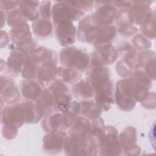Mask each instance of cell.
Instances as JSON below:
<instances>
[{
    "mask_svg": "<svg viewBox=\"0 0 156 156\" xmlns=\"http://www.w3.org/2000/svg\"><path fill=\"white\" fill-rule=\"evenodd\" d=\"M57 76L64 83L68 84L76 83L80 77V74L76 69L67 67L58 68Z\"/></svg>",
    "mask_w": 156,
    "mask_h": 156,
    "instance_id": "cell-30",
    "label": "cell"
},
{
    "mask_svg": "<svg viewBox=\"0 0 156 156\" xmlns=\"http://www.w3.org/2000/svg\"><path fill=\"white\" fill-rule=\"evenodd\" d=\"M64 151L69 155H96L98 149L94 140L90 136L69 135L67 136Z\"/></svg>",
    "mask_w": 156,
    "mask_h": 156,
    "instance_id": "cell-2",
    "label": "cell"
},
{
    "mask_svg": "<svg viewBox=\"0 0 156 156\" xmlns=\"http://www.w3.org/2000/svg\"><path fill=\"white\" fill-rule=\"evenodd\" d=\"M116 69L118 72V74L124 78H126L132 75L133 71L132 69L124 61V60H119L116 65Z\"/></svg>",
    "mask_w": 156,
    "mask_h": 156,
    "instance_id": "cell-35",
    "label": "cell"
},
{
    "mask_svg": "<svg viewBox=\"0 0 156 156\" xmlns=\"http://www.w3.org/2000/svg\"><path fill=\"white\" fill-rule=\"evenodd\" d=\"M40 65L36 62L27 57L23 69L21 71L22 77L27 80H32L37 77V71Z\"/></svg>",
    "mask_w": 156,
    "mask_h": 156,
    "instance_id": "cell-31",
    "label": "cell"
},
{
    "mask_svg": "<svg viewBox=\"0 0 156 156\" xmlns=\"http://www.w3.org/2000/svg\"><path fill=\"white\" fill-rule=\"evenodd\" d=\"M69 3L73 5L74 7L82 10H89L91 8L93 4V1H69Z\"/></svg>",
    "mask_w": 156,
    "mask_h": 156,
    "instance_id": "cell-38",
    "label": "cell"
},
{
    "mask_svg": "<svg viewBox=\"0 0 156 156\" xmlns=\"http://www.w3.org/2000/svg\"><path fill=\"white\" fill-rule=\"evenodd\" d=\"M143 34L151 38H155V13H151L148 18L141 25Z\"/></svg>",
    "mask_w": 156,
    "mask_h": 156,
    "instance_id": "cell-32",
    "label": "cell"
},
{
    "mask_svg": "<svg viewBox=\"0 0 156 156\" xmlns=\"http://www.w3.org/2000/svg\"><path fill=\"white\" fill-rule=\"evenodd\" d=\"M113 85L95 93V102L104 111H107L111 107L113 102Z\"/></svg>",
    "mask_w": 156,
    "mask_h": 156,
    "instance_id": "cell-22",
    "label": "cell"
},
{
    "mask_svg": "<svg viewBox=\"0 0 156 156\" xmlns=\"http://www.w3.org/2000/svg\"><path fill=\"white\" fill-rule=\"evenodd\" d=\"M66 133L63 131L49 132L43 139V149L47 154H57L64 149Z\"/></svg>",
    "mask_w": 156,
    "mask_h": 156,
    "instance_id": "cell-10",
    "label": "cell"
},
{
    "mask_svg": "<svg viewBox=\"0 0 156 156\" xmlns=\"http://www.w3.org/2000/svg\"><path fill=\"white\" fill-rule=\"evenodd\" d=\"M91 129V122L89 119L83 116L76 117L69 130V135L88 136Z\"/></svg>",
    "mask_w": 156,
    "mask_h": 156,
    "instance_id": "cell-24",
    "label": "cell"
},
{
    "mask_svg": "<svg viewBox=\"0 0 156 156\" xmlns=\"http://www.w3.org/2000/svg\"><path fill=\"white\" fill-rule=\"evenodd\" d=\"M39 6L38 1H20L18 2L19 10L26 20L36 21L39 17V11L37 8Z\"/></svg>",
    "mask_w": 156,
    "mask_h": 156,
    "instance_id": "cell-23",
    "label": "cell"
},
{
    "mask_svg": "<svg viewBox=\"0 0 156 156\" xmlns=\"http://www.w3.org/2000/svg\"><path fill=\"white\" fill-rule=\"evenodd\" d=\"M36 104L42 109L44 116L55 111L53 97L48 88L42 91L40 96L36 100Z\"/></svg>",
    "mask_w": 156,
    "mask_h": 156,
    "instance_id": "cell-27",
    "label": "cell"
},
{
    "mask_svg": "<svg viewBox=\"0 0 156 156\" xmlns=\"http://www.w3.org/2000/svg\"><path fill=\"white\" fill-rule=\"evenodd\" d=\"M18 128L15 126L3 124L2 128V133L4 138L7 140H12L15 138L18 134Z\"/></svg>",
    "mask_w": 156,
    "mask_h": 156,
    "instance_id": "cell-36",
    "label": "cell"
},
{
    "mask_svg": "<svg viewBox=\"0 0 156 156\" xmlns=\"http://www.w3.org/2000/svg\"><path fill=\"white\" fill-rule=\"evenodd\" d=\"M7 22L9 26L13 27L26 22V19L19 9H14L9 13Z\"/></svg>",
    "mask_w": 156,
    "mask_h": 156,
    "instance_id": "cell-33",
    "label": "cell"
},
{
    "mask_svg": "<svg viewBox=\"0 0 156 156\" xmlns=\"http://www.w3.org/2000/svg\"><path fill=\"white\" fill-rule=\"evenodd\" d=\"M98 27L93 23L91 15L82 19L78 26L77 38L79 40L89 43H94Z\"/></svg>",
    "mask_w": 156,
    "mask_h": 156,
    "instance_id": "cell-17",
    "label": "cell"
},
{
    "mask_svg": "<svg viewBox=\"0 0 156 156\" xmlns=\"http://www.w3.org/2000/svg\"><path fill=\"white\" fill-rule=\"evenodd\" d=\"M74 96L78 99L88 100L94 96V91L87 80H80L72 87Z\"/></svg>",
    "mask_w": 156,
    "mask_h": 156,
    "instance_id": "cell-26",
    "label": "cell"
},
{
    "mask_svg": "<svg viewBox=\"0 0 156 156\" xmlns=\"http://www.w3.org/2000/svg\"><path fill=\"white\" fill-rule=\"evenodd\" d=\"M20 87L23 96L30 101H36L42 92L40 83L32 80H21Z\"/></svg>",
    "mask_w": 156,
    "mask_h": 156,
    "instance_id": "cell-19",
    "label": "cell"
},
{
    "mask_svg": "<svg viewBox=\"0 0 156 156\" xmlns=\"http://www.w3.org/2000/svg\"><path fill=\"white\" fill-rule=\"evenodd\" d=\"M118 32L122 34V35H131L137 32L138 29L134 26H133L132 24H127L122 27H118Z\"/></svg>",
    "mask_w": 156,
    "mask_h": 156,
    "instance_id": "cell-39",
    "label": "cell"
},
{
    "mask_svg": "<svg viewBox=\"0 0 156 156\" xmlns=\"http://www.w3.org/2000/svg\"><path fill=\"white\" fill-rule=\"evenodd\" d=\"M51 1H44L41 2L40 6L39 13L42 18L49 20L51 17Z\"/></svg>",
    "mask_w": 156,
    "mask_h": 156,
    "instance_id": "cell-37",
    "label": "cell"
},
{
    "mask_svg": "<svg viewBox=\"0 0 156 156\" xmlns=\"http://www.w3.org/2000/svg\"><path fill=\"white\" fill-rule=\"evenodd\" d=\"M87 76L86 80L89 83L94 93L113 83V82L110 79V70L105 66H91Z\"/></svg>",
    "mask_w": 156,
    "mask_h": 156,
    "instance_id": "cell-8",
    "label": "cell"
},
{
    "mask_svg": "<svg viewBox=\"0 0 156 156\" xmlns=\"http://www.w3.org/2000/svg\"><path fill=\"white\" fill-rule=\"evenodd\" d=\"M80 113L92 120L100 117L101 108L93 100H83L80 103Z\"/></svg>",
    "mask_w": 156,
    "mask_h": 156,
    "instance_id": "cell-28",
    "label": "cell"
},
{
    "mask_svg": "<svg viewBox=\"0 0 156 156\" xmlns=\"http://www.w3.org/2000/svg\"><path fill=\"white\" fill-rule=\"evenodd\" d=\"M94 140L100 155H118L122 149L118 137V131L113 126L92 129L90 133Z\"/></svg>",
    "mask_w": 156,
    "mask_h": 156,
    "instance_id": "cell-1",
    "label": "cell"
},
{
    "mask_svg": "<svg viewBox=\"0 0 156 156\" xmlns=\"http://www.w3.org/2000/svg\"><path fill=\"white\" fill-rule=\"evenodd\" d=\"M76 116L69 110L54 111L44 116L42 122L43 129L47 132L63 131L71 127Z\"/></svg>",
    "mask_w": 156,
    "mask_h": 156,
    "instance_id": "cell-3",
    "label": "cell"
},
{
    "mask_svg": "<svg viewBox=\"0 0 156 156\" xmlns=\"http://www.w3.org/2000/svg\"><path fill=\"white\" fill-rule=\"evenodd\" d=\"M55 26L56 37L62 46H67L74 43L76 27L72 21H61L56 24Z\"/></svg>",
    "mask_w": 156,
    "mask_h": 156,
    "instance_id": "cell-13",
    "label": "cell"
},
{
    "mask_svg": "<svg viewBox=\"0 0 156 156\" xmlns=\"http://www.w3.org/2000/svg\"><path fill=\"white\" fill-rule=\"evenodd\" d=\"M52 93L55 111L66 112L71 102L69 90L61 79L55 78L49 85V88Z\"/></svg>",
    "mask_w": 156,
    "mask_h": 156,
    "instance_id": "cell-6",
    "label": "cell"
},
{
    "mask_svg": "<svg viewBox=\"0 0 156 156\" xmlns=\"http://www.w3.org/2000/svg\"><path fill=\"white\" fill-rule=\"evenodd\" d=\"M96 49L91 55V66H104L110 65L117 58L118 52L111 44L97 47Z\"/></svg>",
    "mask_w": 156,
    "mask_h": 156,
    "instance_id": "cell-9",
    "label": "cell"
},
{
    "mask_svg": "<svg viewBox=\"0 0 156 156\" xmlns=\"http://www.w3.org/2000/svg\"><path fill=\"white\" fill-rule=\"evenodd\" d=\"M32 27L34 33L40 38H46L52 36L53 26L48 19H38L33 23Z\"/></svg>",
    "mask_w": 156,
    "mask_h": 156,
    "instance_id": "cell-25",
    "label": "cell"
},
{
    "mask_svg": "<svg viewBox=\"0 0 156 156\" xmlns=\"http://www.w3.org/2000/svg\"><path fill=\"white\" fill-rule=\"evenodd\" d=\"M15 106L21 113L26 123H37L44 116L42 109L32 102H22Z\"/></svg>",
    "mask_w": 156,
    "mask_h": 156,
    "instance_id": "cell-16",
    "label": "cell"
},
{
    "mask_svg": "<svg viewBox=\"0 0 156 156\" xmlns=\"http://www.w3.org/2000/svg\"><path fill=\"white\" fill-rule=\"evenodd\" d=\"M132 42L134 47L138 50L147 49L151 46V42L141 35H137L134 37Z\"/></svg>",
    "mask_w": 156,
    "mask_h": 156,
    "instance_id": "cell-34",
    "label": "cell"
},
{
    "mask_svg": "<svg viewBox=\"0 0 156 156\" xmlns=\"http://www.w3.org/2000/svg\"><path fill=\"white\" fill-rule=\"evenodd\" d=\"M1 121L2 124L20 127L24 123V118L15 105L5 107L1 112Z\"/></svg>",
    "mask_w": 156,
    "mask_h": 156,
    "instance_id": "cell-18",
    "label": "cell"
},
{
    "mask_svg": "<svg viewBox=\"0 0 156 156\" xmlns=\"http://www.w3.org/2000/svg\"><path fill=\"white\" fill-rule=\"evenodd\" d=\"M116 32V29L113 25L98 27L96 39L93 44L97 48L105 44H111V41L115 37Z\"/></svg>",
    "mask_w": 156,
    "mask_h": 156,
    "instance_id": "cell-21",
    "label": "cell"
},
{
    "mask_svg": "<svg viewBox=\"0 0 156 156\" xmlns=\"http://www.w3.org/2000/svg\"><path fill=\"white\" fill-rule=\"evenodd\" d=\"M117 11L115 6L110 2H105L99 6L91 15L93 23L98 27L110 26L115 18Z\"/></svg>",
    "mask_w": 156,
    "mask_h": 156,
    "instance_id": "cell-11",
    "label": "cell"
},
{
    "mask_svg": "<svg viewBox=\"0 0 156 156\" xmlns=\"http://www.w3.org/2000/svg\"><path fill=\"white\" fill-rule=\"evenodd\" d=\"M55 24L64 21H77L85 16V13L71 5L69 1L55 4L51 10Z\"/></svg>",
    "mask_w": 156,
    "mask_h": 156,
    "instance_id": "cell-7",
    "label": "cell"
},
{
    "mask_svg": "<svg viewBox=\"0 0 156 156\" xmlns=\"http://www.w3.org/2000/svg\"><path fill=\"white\" fill-rule=\"evenodd\" d=\"M57 63L56 60H49L41 64L38 67L37 78L41 87L48 86L56 78L58 68Z\"/></svg>",
    "mask_w": 156,
    "mask_h": 156,
    "instance_id": "cell-15",
    "label": "cell"
},
{
    "mask_svg": "<svg viewBox=\"0 0 156 156\" xmlns=\"http://www.w3.org/2000/svg\"><path fill=\"white\" fill-rule=\"evenodd\" d=\"M133 82L132 77L119 80L116 83L115 99L119 108L124 111H130L135 105L133 97Z\"/></svg>",
    "mask_w": 156,
    "mask_h": 156,
    "instance_id": "cell-5",
    "label": "cell"
},
{
    "mask_svg": "<svg viewBox=\"0 0 156 156\" xmlns=\"http://www.w3.org/2000/svg\"><path fill=\"white\" fill-rule=\"evenodd\" d=\"M150 1H132L129 9L130 23L133 24L141 25L152 13L149 7Z\"/></svg>",
    "mask_w": 156,
    "mask_h": 156,
    "instance_id": "cell-14",
    "label": "cell"
},
{
    "mask_svg": "<svg viewBox=\"0 0 156 156\" xmlns=\"http://www.w3.org/2000/svg\"><path fill=\"white\" fill-rule=\"evenodd\" d=\"M60 63L64 67L83 71L89 65L88 53L75 47H67L60 53Z\"/></svg>",
    "mask_w": 156,
    "mask_h": 156,
    "instance_id": "cell-4",
    "label": "cell"
},
{
    "mask_svg": "<svg viewBox=\"0 0 156 156\" xmlns=\"http://www.w3.org/2000/svg\"><path fill=\"white\" fill-rule=\"evenodd\" d=\"M119 140L123 151L136 146V132L135 129L130 126L126 127L120 134Z\"/></svg>",
    "mask_w": 156,
    "mask_h": 156,
    "instance_id": "cell-29",
    "label": "cell"
},
{
    "mask_svg": "<svg viewBox=\"0 0 156 156\" xmlns=\"http://www.w3.org/2000/svg\"><path fill=\"white\" fill-rule=\"evenodd\" d=\"M19 1H0V7L1 10L4 11H12L18 5Z\"/></svg>",
    "mask_w": 156,
    "mask_h": 156,
    "instance_id": "cell-40",
    "label": "cell"
},
{
    "mask_svg": "<svg viewBox=\"0 0 156 156\" xmlns=\"http://www.w3.org/2000/svg\"><path fill=\"white\" fill-rule=\"evenodd\" d=\"M27 57L28 54L24 52L17 49L12 50L6 63L10 71L15 74L21 72Z\"/></svg>",
    "mask_w": 156,
    "mask_h": 156,
    "instance_id": "cell-20",
    "label": "cell"
},
{
    "mask_svg": "<svg viewBox=\"0 0 156 156\" xmlns=\"http://www.w3.org/2000/svg\"><path fill=\"white\" fill-rule=\"evenodd\" d=\"M1 48H2L3 47L5 46L9 42V36L5 31L3 30H1Z\"/></svg>",
    "mask_w": 156,
    "mask_h": 156,
    "instance_id": "cell-41",
    "label": "cell"
},
{
    "mask_svg": "<svg viewBox=\"0 0 156 156\" xmlns=\"http://www.w3.org/2000/svg\"><path fill=\"white\" fill-rule=\"evenodd\" d=\"M20 98V91L15 82L10 77L1 76V98L9 105L16 103Z\"/></svg>",
    "mask_w": 156,
    "mask_h": 156,
    "instance_id": "cell-12",
    "label": "cell"
}]
</instances>
